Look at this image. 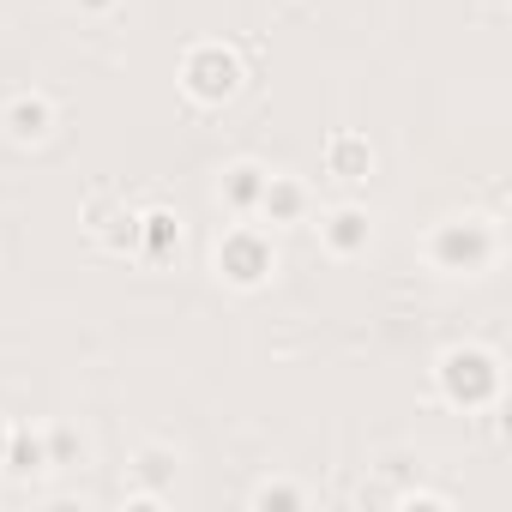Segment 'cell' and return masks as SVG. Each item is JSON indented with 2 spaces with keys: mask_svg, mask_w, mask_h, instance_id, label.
Here are the masks:
<instances>
[{
  "mask_svg": "<svg viewBox=\"0 0 512 512\" xmlns=\"http://www.w3.org/2000/svg\"><path fill=\"white\" fill-rule=\"evenodd\" d=\"M500 247H506L500 217H488V211H452V217H440L422 235V260L440 278H488L500 266Z\"/></svg>",
  "mask_w": 512,
  "mask_h": 512,
  "instance_id": "obj_1",
  "label": "cell"
},
{
  "mask_svg": "<svg viewBox=\"0 0 512 512\" xmlns=\"http://www.w3.org/2000/svg\"><path fill=\"white\" fill-rule=\"evenodd\" d=\"M434 392L440 404L476 416V410H500V392H506V362L494 344H446L434 356Z\"/></svg>",
  "mask_w": 512,
  "mask_h": 512,
  "instance_id": "obj_2",
  "label": "cell"
},
{
  "mask_svg": "<svg viewBox=\"0 0 512 512\" xmlns=\"http://www.w3.org/2000/svg\"><path fill=\"white\" fill-rule=\"evenodd\" d=\"M211 272H217V284H229L241 296L266 290L278 278V241H272V229L260 217H229L223 235H217V247H211Z\"/></svg>",
  "mask_w": 512,
  "mask_h": 512,
  "instance_id": "obj_3",
  "label": "cell"
},
{
  "mask_svg": "<svg viewBox=\"0 0 512 512\" xmlns=\"http://www.w3.org/2000/svg\"><path fill=\"white\" fill-rule=\"evenodd\" d=\"M175 85L193 109H229L241 91H247V67L229 43L205 37V43H187L181 49V67H175Z\"/></svg>",
  "mask_w": 512,
  "mask_h": 512,
  "instance_id": "obj_4",
  "label": "cell"
},
{
  "mask_svg": "<svg viewBox=\"0 0 512 512\" xmlns=\"http://www.w3.org/2000/svg\"><path fill=\"white\" fill-rule=\"evenodd\" d=\"M308 223H314V235H320V253H326V260H338V266L368 260V247H374V211H368L362 199H338V205H326V211L308 217Z\"/></svg>",
  "mask_w": 512,
  "mask_h": 512,
  "instance_id": "obj_5",
  "label": "cell"
},
{
  "mask_svg": "<svg viewBox=\"0 0 512 512\" xmlns=\"http://www.w3.org/2000/svg\"><path fill=\"white\" fill-rule=\"evenodd\" d=\"M175 470H181V452H175L169 440H139L133 458H127L133 488H127L121 500H127V506H169V494H175Z\"/></svg>",
  "mask_w": 512,
  "mask_h": 512,
  "instance_id": "obj_6",
  "label": "cell"
},
{
  "mask_svg": "<svg viewBox=\"0 0 512 512\" xmlns=\"http://www.w3.org/2000/svg\"><path fill=\"white\" fill-rule=\"evenodd\" d=\"M55 127H61V103L49 91H13L0 103V133L13 145H49Z\"/></svg>",
  "mask_w": 512,
  "mask_h": 512,
  "instance_id": "obj_7",
  "label": "cell"
},
{
  "mask_svg": "<svg viewBox=\"0 0 512 512\" xmlns=\"http://www.w3.org/2000/svg\"><path fill=\"white\" fill-rule=\"evenodd\" d=\"M266 181H272V163H260V157L223 163V169H217V205H223V217H260Z\"/></svg>",
  "mask_w": 512,
  "mask_h": 512,
  "instance_id": "obj_8",
  "label": "cell"
},
{
  "mask_svg": "<svg viewBox=\"0 0 512 512\" xmlns=\"http://www.w3.org/2000/svg\"><path fill=\"white\" fill-rule=\"evenodd\" d=\"M374 145H368V133H356V127H338L326 145H320V169H326V181H338V187H362L368 175H374Z\"/></svg>",
  "mask_w": 512,
  "mask_h": 512,
  "instance_id": "obj_9",
  "label": "cell"
},
{
  "mask_svg": "<svg viewBox=\"0 0 512 512\" xmlns=\"http://www.w3.org/2000/svg\"><path fill=\"white\" fill-rule=\"evenodd\" d=\"M0 476L19 482V488H31V482L55 476V458H49V428H43V422H37V428H19V422H13V434H7V458H0Z\"/></svg>",
  "mask_w": 512,
  "mask_h": 512,
  "instance_id": "obj_10",
  "label": "cell"
},
{
  "mask_svg": "<svg viewBox=\"0 0 512 512\" xmlns=\"http://www.w3.org/2000/svg\"><path fill=\"white\" fill-rule=\"evenodd\" d=\"M308 217H314V193H308V181L290 175V169H272L266 199H260V223H266V229H290V223H308Z\"/></svg>",
  "mask_w": 512,
  "mask_h": 512,
  "instance_id": "obj_11",
  "label": "cell"
},
{
  "mask_svg": "<svg viewBox=\"0 0 512 512\" xmlns=\"http://www.w3.org/2000/svg\"><path fill=\"white\" fill-rule=\"evenodd\" d=\"M181 253V217L169 205H139V247L133 266H169Z\"/></svg>",
  "mask_w": 512,
  "mask_h": 512,
  "instance_id": "obj_12",
  "label": "cell"
},
{
  "mask_svg": "<svg viewBox=\"0 0 512 512\" xmlns=\"http://www.w3.org/2000/svg\"><path fill=\"white\" fill-rule=\"evenodd\" d=\"M91 241L103 247V253H115V260H133V247H139V205H115L97 229H91Z\"/></svg>",
  "mask_w": 512,
  "mask_h": 512,
  "instance_id": "obj_13",
  "label": "cell"
},
{
  "mask_svg": "<svg viewBox=\"0 0 512 512\" xmlns=\"http://www.w3.org/2000/svg\"><path fill=\"white\" fill-rule=\"evenodd\" d=\"M247 500H253V506H308V488H302V482H290V476H266Z\"/></svg>",
  "mask_w": 512,
  "mask_h": 512,
  "instance_id": "obj_14",
  "label": "cell"
},
{
  "mask_svg": "<svg viewBox=\"0 0 512 512\" xmlns=\"http://www.w3.org/2000/svg\"><path fill=\"white\" fill-rule=\"evenodd\" d=\"M43 428H49V458H55V470H73V464L85 458L79 428H67V422H43Z\"/></svg>",
  "mask_w": 512,
  "mask_h": 512,
  "instance_id": "obj_15",
  "label": "cell"
},
{
  "mask_svg": "<svg viewBox=\"0 0 512 512\" xmlns=\"http://www.w3.org/2000/svg\"><path fill=\"white\" fill-rule=\"evenodd\" d=\"M115 205H121V193H115V187H97V193L85 199V229H97V223H103Z\"/></svg>",
  "mask_w": 512,
  "mask_h": 512,
  "instance_id": "obj_16",
  "label": "cell"
},
{
  "mask_svg": "<svg viewBox=\"0 0 512 512\" xmlns=\"http://www.w3.org/2000/svg\"><path fill=\"white\" fill-rule=\"evenodd\" d=\"M73 13H79V19H115L121 0H73Z\"/></svg>",
  "mask_w": 512,
  "mask_h": 512,
  "instance_id": "obj_17",
  "label": "cell"
},
{
  "mask_svg": "<svg viewBox=\"0 0 512 512\" xmlns=\"http://www.w3.org/2000/svg\"><path fill=\"white\" fill-rule=\"evenodd\" d=\"M7 434H13V422H7V416H0V458H7Z\"/></svg>",
  "mask_w": 512,
  "mask_h": 512,
  "instance_id": "obj_18",
  "label": "cell"
}]
</instances>
